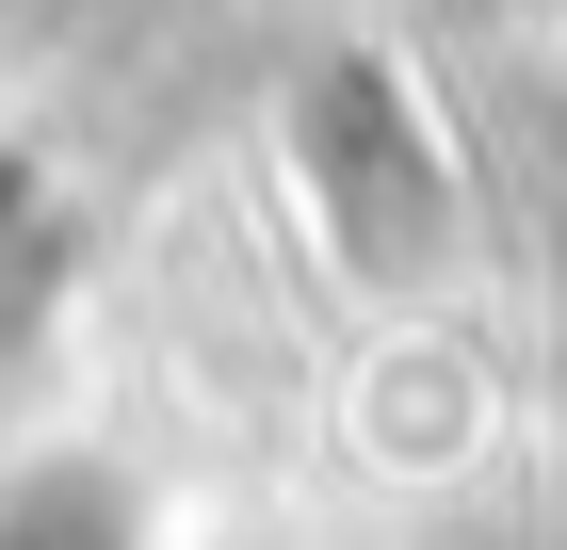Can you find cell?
Segmentation results:
<instances>
[{
  "instance_id": "obj_1",
  "label": "cell",
  "mask_w": 567,
  "mask_h": 550,
  "mask_svg": "<svg viewBox=\"0 0 567 550\" xmlns=\"http://www.w3.org/2000/svg\"><path fill=\"white\" fill-rule=\"evenodd\" d=\"M292 146H308V195H324V227H341L357 276H422L454 243V163H437L422 97L390 65H324L292 97Z\"/></svg>"
},
{
  "instance_id": "obj_2",
  "label": "cell",
  "mask_w": 567,
  "mask_h": 550,
  "mask_svg": "<svg viewBox=\"0 0 567 550\" xmlns=\"http://www.w3.org/2000/svg\"><path fill=\"white\" fill-rule=\"evenodd\" d=\"M0 550H131V502H114V486H82V469H49V486H17V502H0Z\"/></svg>"
}]
</instances>
